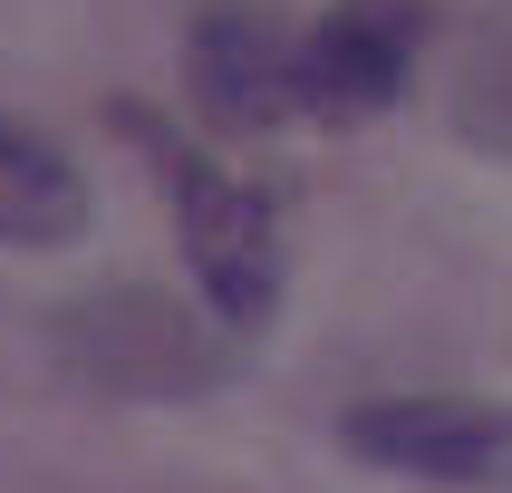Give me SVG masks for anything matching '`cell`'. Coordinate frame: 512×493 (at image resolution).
Returning <instances> with one entry per match:
<instances>
[{"label":"cell","mask_w":512,"mask_h":493,"mask_svg":"<svg viewBox=\"0 0 512 493\" xmlns=\"http://www.w3.org/2000/svg\"><path fill=\"white\" fill-rule=\"evenodd\" d=\"M126 126L145 136V165L165 184L174 242H184V271H194V290L213 300V319H223L232 339L261 329V319L281 310V223H271V203H261L242 174H223L203 145L155 126L145 107H126Z\"/></svg>","instance_id":"cell-1"},{"label":"cell","mask_w":512,"mask_h":493,"mask_svg":"<svg viewBox=\"0 0 512 493\" xmlns=\"http://www.w3.org/2000/svg\"><path fill=\"white\" fill-rule=\"evenodd\" d=\"M49 339L87 387H116V397H194V387L223 377V339L184 300H165V290H145V281L68 300Z\"/></svg>","instance_id":"cell-2"},{"label":"cell","mask_w":512,"mask_h":493,"mask_svg":"<svg viewBox=\"0 0 512 493\" xmlns=\"http://www.w3.org/2000/svg\"><path fill=\"white\" fill-rule=\"evenodd\" d=\"M339 445L406 484L512 493V397H368L339 416Z\"/></svg>","instance_id":"cell-3"},{"label":"cell","mask_w":512,"mask_h":493,"mask_svg":"<svg viewBox=\"0 0 512 493\" xmlns=\"http://www.w3.org/2000/svg\"><path fill=\"white\" fill-rule=\"evenodd\" d=\"M416 39H426V0H339L329 20L300 29V97L310 116H377L406 97V68H416Z\"/></svg>","instance_id":"cell-4"},{"label":"cell","mask_w":512,"mask_h":493,"mask_svg":"<svg viewBox=\"0 0 512 493\" xmlns=\"http://www.w3.org/2000/svg\"><path fill=\"white\" fill-rule=\"evenodd\" d=\"M184 87L223 136H261L281 116H310L300 97V39L261 10H203L184 39Z\"/></svg>","instance_id":"cell-5"},{"label":"cell","mask_w":512,"mask_h":493,"mask_svg":"<svg viewBox=\"0 0 512 493\" xmlns=\"http://www.w3.org/2000/svg\"><path fill=\"white\" fill-rule=\"evenodd\" d=\"M87 232V174L68 165V145L0 116V242L10 252H68Z\"/></svg>","instance_id":"cell-6"}]
</instances>
